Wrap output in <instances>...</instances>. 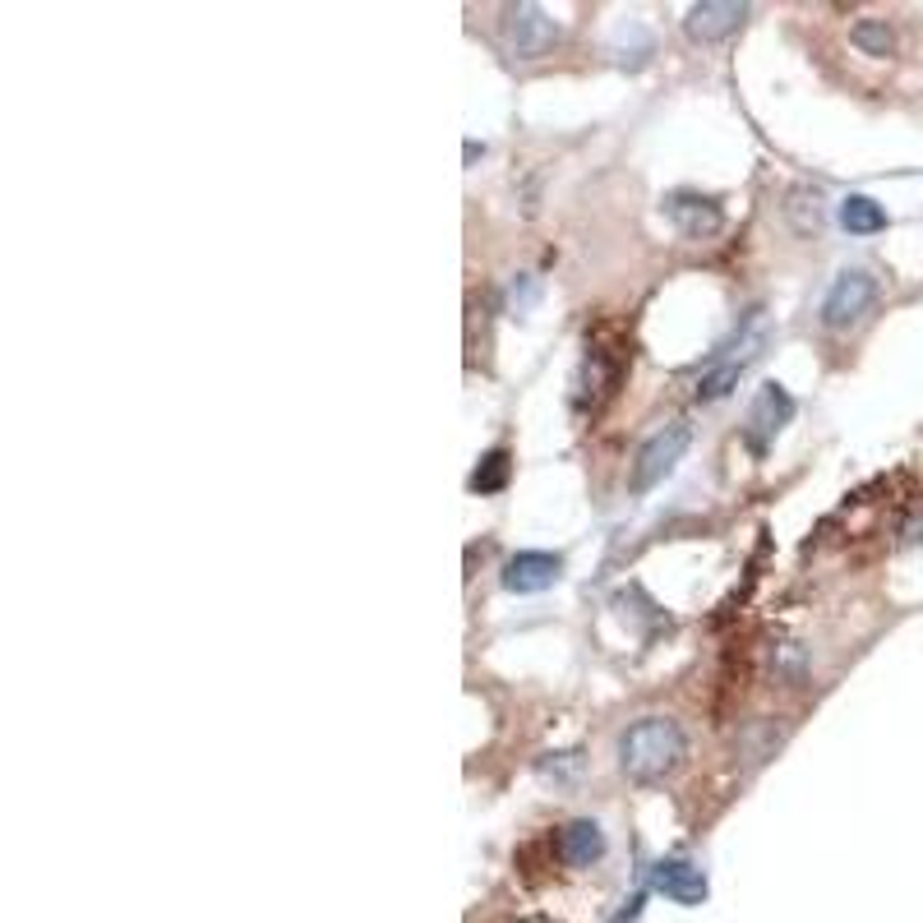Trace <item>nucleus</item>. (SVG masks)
<instances>
[{"label": "nucleus", "instance_id": "10", "mask_svg": "<svg viewBox=\"0 0 923 923\" xmlns=\"http://www.w3.org/2000/svg\"><path fill=\"white\" fill-rule=\"evenodd\" d=\"M601 854H605V836L592 817H577L559 831V859L568 869H592Z\"/></svg>", "mask_w": 923, "mask_h": 923}, {"label": "nucleus", "instance_id": "4", "mask_svg": "<svg viewBox=\"0 0 923 923\" xmlns=\"http://www.w3.org/2000/svg\"><path fill=\"white\" fill-rule=\"evenodd\" d=\"M688 444H693L688 420H669L665 429H656V435L637 448V462H633V472H628V489H633V495L656 489L674 467H679V457L688 453Z\"/></svg>", "mask_w": 923, "mask_h": 923}, {"label": "nucleus", "instance_id": "8", "mask_svg": "<svg viewBox=\"0 0 923 923\" xmlns=\"http://www.w3.org/2000/svg\"><path fill=\"white\" fill-rule=\"evenodd\" d=\"M564 573V559L559 554H540V549H522L504 564V587L517 592V596H536V592H549L554 582Z\"/></svg>", "mask_w": 923, "mask_h": 923}, {"label": "nucleus", "instance_id": "1", "mask_svg": "<svg viewBox=\"0 0 923 923\" xmlns=\"http://www.w3.org/2000/svg\"><path fill=\"white\" fill-rule=\"evenodd\" d=\"M684 757H688V738L679 721H669V716H642L637 725L619 734V772L637 785H656L674 776L684 766Z\"/></svg>", "mask_w": 923, "mask_h": 923}, {"label": "nucleus", "instance_id": "5", "mask_svg": "<svg viewBox=\"0 0 923 923\" xmlns=\"http://www.w3.org/2000/svg\"><path fill=\"white\" fill-rule=\"evenodd\" d=\"M499 38L513 56L522 60H536L554 47V38H559V28H554V19H545L540 6H504L499 10Z\"/></svg>", "mask_w": 923, "mask_h": 923}, {"label": "nucleus", "instance_id": "7", "mask_svg": "<svg viewBox=\"0 0 923 923\" xmlns=\"http://www.w3.org/2000/svg\"><path fill=\"white\" fill-rule=\"evenodd\" d=\"M665 218L679 227L684 236H693V240L716 236L725 227L721 204L706 199V195H697V190H674V195H665Z\"/></svg>", "mask_w": 923, "mask_h": 923}, {"label": "nucleus", "instance_id": "12", "mask_svg": "<svg viewBox=\"0 0 923 923\" xmlns=\"http://www.w3.org/2000/svg\"><path fill=\"white\" fill-rule=\"evenodd\" d=\"M886 222H891L886 208L877 199H869V195H850L841 204V227L850 236H877V231H886Z\"/></svg>", "mask_w": 923, "mask_h": 923}, {"label": "nucleus", "instance_id": "13", "mask_svg": "<svg viewBox=\"0 0 923 923\" xmlns=\"http://www.w3.org/2000/svg\"><path fill=\"white\" fill-rule=\"evenodd\" d=\"M850 42L873 60H886V56H896V28H891L886 19H859L850 28Z\"/></svg>", "mask_w": 923, "mask_h": 923}, {"label": "nucleus", "instance_id": "11", "mask_svg": "<svg viewBox=\"0 0 923 923\" xmlns=\"http://www.w3.org/2000/svg\"><path fill=\"white\" fill-rule=\"evenodd\" d=\"M656 891L669 896L674 905H702L706 901V877L693 864H661L656 869Z\"/></svg>", "mask_w": 923, "mask_h": 923}, {"label": "nucleus", "instance_id": "3", "mask_svg": "<svg viewBox=\"0 0 923 923\" xmlns=\"http://www.w3.org/2000/svg\"><path fill=\"white\" fill-rule=\"evenodd\" d=\"M628 360H633V351L624 343H605V337H592V343H587V360H582V375H577L573 407L577 411H596L605 397L624 384Z\"/></svg>", "mask_w": 923, "mask_h": 923}, {"label": "nucleus", "instance_id": "9", "mask_svg": "<svg viewBox=\"0 0 923 923\" xmlns=\"http://www.w3.org/2000/svg\"><path fill=\"white\" fill-rule=\"evenodd\" d=\"M748 19V6H730V0H706V6H693L688 19H684V33L702 47L712 42H725L730 33H738Z\"/></svg>", "mask_w": 923, "mask_h": 923}, {"label": "nucleus", "instance_id": "6", "mask_svg": "<svg viewBox=\"0 0 923 923\" xmlns=\"http://www.w3.org/2000/svg\"><path fill=\"white\" fill-rule=\"evenodd\" d=\"M794 416V403H790V393L781 384H762L757 397H753V407L744 416V444L753 457H766V448L776 444V435L790 425Z\"/></svg>", "mask_w": 923, "mask_h": 923}, {"label": "nucleus", "instance_id": "14", "mask_svg": "<svg viewBox=\"0 0 923 923\" xmlns=\"http://www.w3.org/2000/svg\"><path fill=\"white\" fill-rule=\"evenodd\" d=\"M757 356V347L753 351H744V356H730V360H721L712 375H702V384H697V397L702 403H716V397H725L734 384H738V375H744V365Z\"/></svg>", "mask_w": 923, "mask_h": 923}, {"label": "nucleus", "instance_id": "15", "mask_svg": "<svg viewBox=\"0 0 923 923\" xmlns=\"http://www.w3.org/2000/svg\"><path fill=\"white\" fill-rule=\"evenodd\" d=\"M508 467H513V462H508L504 448L485 453V457H480V467L472 472V489H476V495H495V489L508 485Z\"/></svg>", "mask_w": 923, "mask_h": 923}, {"label": "nucleus", "instance_id": "2", "mask_svg": "<svg viewBox=\"0 0 923 923\" xmlns=\"http://www.w3.org/2000/svg\"><path fill=\"white\" fill-rule=\"evenodd\" d=\"M877 296H882V287H877V277L869 268H841L831 291L822 296V328H831V333L859 328L873 315Z\"/></svg>", "mask_w": 923, "mask_h": 923}]
</instances>
